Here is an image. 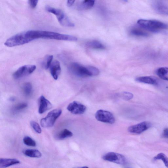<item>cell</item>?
I'll return each mask as SVG.
<instances>
[{
    "instance_id": "1f68e13d",
    "label": "cell",
    "mask_w": 168,
    "mask_h": 168,
    "mask_svg": "<svg viewBox=\"0 0 168 168\" xmlns=\"http://www.w3.org/2000/svg\"><path fill=\"white\" fill-rule=\"evenodd\" d=\"M162 136L164 138L168 139V128H165L163 131Z\"/></svg>"
},
{
    "instance_id": "83f0119b",
    "label": "cell",
    "mask_w": 168,
    "mask_h": 168,
    "mask_svg": "<svg viewBox=\"0 0 168 168\" xmlns=\"http://www.w3.org/2000/svg\"><path fill=\"white\" fill-rule=\"evenodd\" d=\"M31 126L34 131L37 133L40 134L41 133V129L40 125L36 122L32 121L30 123Z\"/></svg>"
},
{
    "instance_id": "e0dca14e",
    "label": "cell",
    "mask_w": 168,
    "mask_h": 168,
    "mask_svg": "<svg viewBox=\"0 0 168 168\" xmlns=\"http://www.w3.org/2000/svg\"><path fill=\"white\" fill-rule=\"evenodd\" d=\"M156 73L161 79L168 81V68L162 67L158 68L156 71Z\"/></svg>"
},
{
    "instance_id": "9a60e30c",
    "label": "cell",
    "mask_w": 168,
    "mask_h": 168,
    "mask_svg": "<svg viewBox=\"0 0 168 168\" xmlns=\"http://www.w3.org/2000/svg\"><path fill=\"white\" fill-rule=\"evenodd\" d=\"M20 163V161L16 159L1 158L0 159V168H6Z\"/></svg>"
},
{
    "instance_id": "8fae6325",
    "label": "cell",
    "mask_w": 168,
    "mask_h": 168,
    "mask_svg": "<svg viewBox=\"0 0 168 168\" xmlns=\"http://www.w3.org/2000/svg\"><path fill=\"white\" fill-rule=\"evenodd\" d=\"M67 109L73 114L80 115L85 112L86 108L83 104L76 101H74L68 105Z\"/></svg>"
},
{
    "instance_id": "d6a6232c",
    "label": "cell",
    "mask_w": 168,
    "mask_h": 168,
    "mask_svg": "<svg viewBox=\"0 0 168 168\" xmlns=\"http://www.w3.org/2000/svg\"><path fill=\"white\" fill-rule=\"evenodd\" d=\"M75 2V1H68L67 2V6L71 7L73 5Z\"/></svg>"
},
{
    "instance_id": "7a4b0ae2",
    "label": "cell",
    "mask_w": 168,
    "mask_h": 168,
    "mask_svg": "<svg viewBox=\"0 0 168 168\" xmlns=\"http://www.w3.org/2000/svg\"><path fill=\"white\" fill-rule=\"evenodd\" d=\"M137 23L142 28L153 33H158L168 28L166 24L156 20L141 19L138 21Z\"/></svg>"
},
{
    "instance_id": "d4e9b609",
    "label": "cell",
    "mask_w": 168,
    "mask_h": 168,
    "mask_svg": "<svg viewBox=\"0 0 168 168\" xmlns=\"http://www.w3.org/2000/svg\"><path fill=\"white\" fill-rule=\"evenodd\" d=\"M131 35L136 36L147 37L148 36L147 33L137 29H133L131 30Z\"/></svg>"
},
{
    "instance_id": "d590c367",
    "label": "cell",
    "mask_w": 168,
    "mask_h": 168,
    "mask_svg": "<svg viewBox=\"0 0 168 168\" xmlns=\"http://www.w3.org/2000/svg\"><path fill=\"white\" fill-rule=\"evenodd\" d=\"M129 168V167H128V168Z\"/></svg>"
},
{
    "instance_id": "603a6c76",
    "label": "cell",
    "mask_w": 168,
    "mask_h": 168,
    "mask_svg": "<svg viewBox=\"0 0 168 168\" xmlns=\"http://www.w3.org/2000/svg\"><path fill=\"white\" fill-rule=\"evenodd\" d=\"M154 159L155 160H161L164 162L165 166L168 168V158L164 153H159L154 158Z\"/></svg>"
},
{
    "instance_id": "ffe728a7",
    "label": "cell",
    "mask_w": 168,
    "mask_h": 168,
    "mask_svg": "<svg viewBox=\"0 0 168 168\" xmlns=\"http://www.w3.org/2000/svg\"><path fill=\"white\" fill-rule=\"evenodd\" d=\"M73 134L68 129H65L61 131L57 136V138L58 140H64L66 138L72 136Z\"/></svg>"
},
{
    "instance_id": "7402d4cb",
    "label": "cell",
    "mask_w": 168,
    "mask_h": 168,
    "mask_svg": "<svg viewBox=\"0 0 168 168\" xmlns=\"http://www.w3.org/2000/svg\"><path fill=\"white\" fill-rule=\"evenodd\" d=\"M23 93L26 96L29 97L33 93V87L30 83H26L24 84L22 87Z\"/></svg>"
},
{
    "instance_id": "2e32d148",
    "label": "cell",
    "mask_w": 168,
    "mask_h": 168,
    "mask_svg": "<svg viewBox=\"0 0 168 168\" xmlns=\"http://www.w3.org/2000/svg\"><path fill=\"white\" fill-rule=\"evenodd\" d=\"M135 80L137 82L153 85L158 84V80L155 77L152 76H143L136 78Z\"/></svg>"
},
{
    "instance_id": "f546056e",
    "label": "cell",
    "mask_w": 168,
    "mask_h": 168,
    "mask_svg": "<svg viewBox=\"0 0 168 168\" xmlns=\"http://www.w3.org/2000/svg\"><path fill=\"white\" fill-rule=\"evenodd\" d=\"M123 98L127 100L132 99L133 97V94L131 93L125 92L123 94Z\"/></svg>"
},
{
    "instance_id": "e575fe53",
    "label": "cell",
    "mask_w": 168,
    "mask_h": 168,
    "mask_svg": "<svg viewBox=\"0 0 168 168\" xmlns=\"http://www.w3.org/2000/svg\"><path fill=\"white\" fill-rule=\"evenodd\" d=\"M73 168H89L87 166H83V167H74Z\"/></svg>"
},
{
    "instance_id": "cb8c5ba5",
    "label": "cell",
    "mask_w": 168,
    "mask_h": 168,
    "mask_svg": "<svg viewBox=\"0 0 168 168\" xmlns=\"http://www.w3.org/2000/svg\"><path fill=\"white\" fill-rule=\"evenodd\" d=\"M95 4V1L91 0H86L83 1L81 3L80 7L83 9L87 10L92 8Z\"/></svg>"
},
{
    "instance_id": "44dd1931",
    "label": "cell",
    "mask_w": 168,
    "mask_h": 168,
    "mask_svg": "<svg viewBox=\"0 0 168 168\" xmlns=\"http://www.w3.org/2000/svg\"><path fill=\"white\" fill-rule=\"evenodd\" d=\"M53 59V55H48L46 56L42 62L41 64L43 68L46 69L49 68Z\"/></svg>"
},
{
    "instance_id": "7c38bea8",
    "label": "cell",
    "mask_w": 168,
    "mask_h": 168,
    "mask_svg": "<svg viewBox=\"0 0 168 168\" xmlns=\"http://www.w3.org/2000/svg\"><path fill=\"white\" fill-rule=\"evenodd\" d=\"M152 6L157 13L168 16V6L164 3L160 1H155L152 3Z\"/></svg>"
},
{
    "instance_id": "f1b7e54d",
    "label": "cell",
    "mask_w": 168,
    "mask_h": 168,
    "mask_svg": "<svg viewBox=\"0 0 168 168\" xmlns=\"http://www.w3.org/2000/svg\"><path fill=\"white\" fill-rule=\"evenodd\" d=\"M87 67L90 73L92 74L93 76H97L99 74V70L96 67L92 66H88Z\"/></svg>"
},
{
    "instance_id": "30bf717a",
    "label": "cell",
    "mask_w": 168,
    "mask_h": 168,
    "mask_svg": "<svg viewBox=\"0 0 168 168\" xmlns=\"http://www.w3.org/2000/svg\"><path fill=\"white\" fill-rule=\"evenodd\" d=\"M152 126L150 122H143L129 127L128 129L129 132L135 134H140L148 130Z\"/></svg>"
},
{
    "instance_id": "6da1fadb",
    "label": "cell",
    "mask_w": 168,
    "mask_h": 168,
    "mask_svg": "<svg viewBox=\"0 0 168 168\" xmlns=\"http://www.w3.org/2000/svg\"><path fill=\"white\" fill-rule=\"evenodd\" d=\"M32 36L35 40L38 38L54 40L60 41H76L78 38L76 37L58 33L41 30H32Z\"/></svg>"
},
{
    "instance_id": "4fadbf2b",
    "label": "cell",
    "mask_w": 168,
    "mask_h": 168,
    "mask_svg": "<svg viewBox=\"0 0 168 168\" xmlns=\"http://www.w3.org/2000/svg\"><path fill=\"white\" fill-rule=\"evenodd\" d=\"M38 103L39 107L38 111L40 114L44 113L52 107L51 103L44 96H41L40 97Z\"/></svg>"
},
{
    "instance_id": "5bb4252c",
    "label": "cell",
    "mask_w": 168,
    "mask_h": 168,
    "mask_svg": "<svg viewBox=\"0 0 168 168\" xmlns=\"http://www.w3.org/2000/svg\"><path fill=\"white\" fill-rule=\"evenodd\" d=\"M50 73L53 77L55 80L58 78L61 73V68L59 61L55 60L52 62L50 67Z\"/></svg>"
},
{
    "instance_id": "484cf974",
    "label": "cell",
    "mask_w": 168,
    "mask_h": 168,
    "mask_svg": "<svg viewBox=\"0 0 168 168\" xmlns=\"http://www.w3.org/2000/svg\"><path fill=\"white\" fill-rule=\"evenodd\" d=\"M23 143L28 146L35 147L36 146V142L31 137L25 136L23 139Z\"/></svg>"
},
{
    "instance_id": "4dcf8cb0",
    "label": "cell",
    "mask_w": 168,
    "mask_h": 168,
    "mask_svg": "<svg viewBox=\"0 0 168 168\" xmlns=\"http://www.w3.org/2000/svg\"><path fill=\"white\" fill-rule=\"evenodd\" d=\"M38 1H29L28 3L30 6L32 8L36 7L37 5Z\"/></svg>"
},
{
    "instance_id": "277c9868",
    "label": "cell",
    "mask_w": 168,
    "mask_h": 168,
    "mask_svg": "<svg viewBox=\"0 0 168 168\" xmlns=\"http://www.w3.org/2000/svg\"><path fill=\"white\" fill-rule=\"evenodd\" d=\"M30 42L25 32H23L9 38L5 42L4 45L8 47H13L25 45Z\"/></svg>"
},
{
    "instance_id": "ac0fdd59",
    "label": "cell",
    "mask_w": 168,
    "mask_h": 168,
    "mask_svg": "<svg viewBox=\"0 0 168 168\" xmlns=\"http://www.w3.org/2000/svg\"><path fill=\"white\" fill-rule=\"evenodd\" d=\"M86 46L92 49H104L105 46L99 41L93 40L89 41L86 43Z\"/></svg>"
},
{
    "instance_id": "d6986e66",
    "label": "cell",
    "mask_w": 168,
    "mask_h": 168,
    "mask_svg": "<svg viewBox=\"0 0 168 168\" xmlns=\"http://www.w3.org/2000/svg\"><path fill=\"white\" fill-rule=\"evenodd\" d=\"M23 153L25 156L31 158H39L42 156L41 152L37 150L27 149Z\"/></svg>"
},
{
    "instance_id": "3957f363",
    "label": "cell",
    "mask_w": 168,
    "mask_h": 168,
    "mask_svg": "<svg viewBox=\"0 0 168 168\" xmlns=\"http://www.w3.org/2000/svg\"><path fill=\"white\" fill-rule=\"evenodd\" d=\"M45 8L47 12L56 16L59 22L62 26L68 27L75 26L74 24L70 21L68 17L61 10L49 6H46Z\"/></svg>"
},
{
    "instance_id": "9c48e42d",
    "label": "cell",
    "mask_w": 168,
    "mask_h": 168,
    "mask_svg": "<svg viewBox=\"0 0 168 168\" xmlns=\"http://www.w3.org/2000/svg\"><path fill=\"white\" fill-rule=\"evenodd\" d=\"M95 118L98 121L104 123L113 124L115 121L114 115L111 112L103 110L97 111Z\"/></svg>"
},
{
    "instance_id": "836d02e7",
    "label": "cell",
    "mask_w": 168,
    "mask_h": 168,
    "mask_svg": "<svg viewBox=\"0 0 168 168\" xmlns=\"http://www.w3.org/2000/svg\"><path fill=\"white\" fill-rule=\"evenodd\" d=\"M15 100V98L13 97H11L9 99V100L11 102H14V101Z\"/></svg>"
},
{
    "instance_id": "52a82bcc",
    "label": "cell",
    "mask_w": 168,
    "mask_h": 168,
    "mask_svg": "<svg viewBox=\"0 0 168 168\" xmlns=\"http://www.w3.org/2000/svg\"><path fill=\"white\" fill-rule=\"evenodd\" d=\"M102 158L104 160L120 165H124L127 164V160L126 157L117 153L108 152L104 155Z\"/></svg>"
},
{
    "instance_id": "8992f818",
    "label": "cell",
    "mask_w": 168,
    "mask_h": 168,
    "mask_svg": "<svg viewBox=\"0 0 168 168\" xmlns=\"http://www.w3.org/2000/svg\"><path fill=\"white\" fill-rule=\"evenodd\" d=\"M62 111L60 109L52 110L48 114L45 118L41 121V126L44 128L52 127L54 125L56 120L60 116Z\"/></svg>"
},
{
    "instance_id": "5b68a950",
    "label": "cell",
    "mask_w": 168,
    "mask_h": 168,
    "mask_svg": "<svg viewBox=\"0 0 168 168\" xmlns=\"http://www.w3.org/2000/svg\"><path fill=\"white\" fill-rule=\"evenodd\" d=\"M68 69L72 74L79 77L85 78L93 76L87 66H84L76 62L70 64Z\"/></svg>"
},
{
    "instance_id": "4316f807",
    "label": "cell",
    "mask_w": 168,
    "mask_h": 168,
    "mask_svg": "<svg viewBox=\"0 0 168 168\" xmlns=\"http://www.w3.org/2000/svg\"><path fill=\"white\" fill-rule=\"evenodd\" d=\"M28 106V104L25 103H21L18 104L13 107V110L15 111H21L26 108Z\"/></svg>"
},
{
    "instance_id": "ba28073f",
    "label": "cell",
    "mask_w": 168,
    "mask_h": 168,
    "mask_svg": "<svg viewBox=\"0 0 168 168\" xmlns=\"http://www.w3.org/2000/svg\"><path fill=\"white\" fill-rule=\"evenodd\" d=\"M36 68L34 65H27L20 67L14 72L13 76L14 79H18L32 73Z\"/></svg>"
}]
</instances>
